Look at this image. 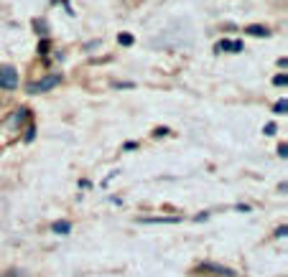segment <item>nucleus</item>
<instances>
[{
  "mask_svg": "<svg viewBox=\"0 0 288 277\" xmlns=\"http://www.w3.org/2000/svg\"><path fill=\"white\" fill-rule=\"evenodd\" d=\"M59 82H61V76H59V74H51V76L38 79V82H31L26 89H28V94H44V92H51Z\"/></svg>",
  "mask_w": 288,
  "mask_h": 277,
  "instance_id": "f257e3e1",
  "label": "nucleus"
},
{
  "mask_svg": "<svg viewBox=\"0 0 288 277\" xmlns=\"http://www.w3.org/2000/svg\"><path fill=\"white\" fill-rule=\"evenodd\" d=\"M0 87L3 89H16L18 87V71L13 66H0Z\"/></svg>",
  "mask_w": 288,
  "mask_h": 277,
  "instance_id": "f03ea898",
  "label": "nucleus"
},
{
  "mask_svg": "<svg viewBox=\"0 0 288 277\" xmlns=\"http://www.w3.org/2000/svg\"><path fill=\"white\" fill-rule=\"evenodd\" d=\"M217 49H220V51H232V54H237V51H242V41H230V38H222V41L217 44Z\"/></svg>",
  "mask_w": 288,
  "mask_h": 277,
  "instance_id": "7ed1b4c3",
  "label": "nucleus"
},
{
  "mask_svg": "<svg viewBox=\"0 0 288 277\" xmlns=\"http://www.w3.org/2000/svg\"><path fill=\"white\" fill-rule=\"evenodd\" d=\"M199 269H207V272H217L222 277H235V272L230 267H222V264H199Z\"/></svg>",
  "mask_w": 288,
  "mask_h": 277,
  "instance_id": "20e7f679",
  "label": "nucleus"
},
{
  "mask_svg": "<svg viewBox=\"0 0 288 277\" xmlns=\"http://www.w3.org/2000/svg\"><path fill=\"white\" fill-rule=\"evenodd\" d=\"M245 31H248L250 36H260V38H268V36H270V31H268L265 26H248Z\"/></svg>",
  "mask_w": 288,
  "mask_h": 277,
  "instance_id": "39448f33",
  "label": "nucleus"
},
{
  "mask_svg": "<svg viewBox=\"0 0 288 277\" xmlns=\"http://www.w3.org/2000/svg\"><path fill=\"white\" fill-rule=\"evenodd\" d=\"M51 229H54V234H69L71 231V224L69 221H54Z\"/></svg>",
  "mask_w": 288,
  "mask_h": 277,
  "instance_id": "423d86ee",
  "label": "nucleus"
},
{
  "mask_svg": "<svg viewBox=\"0 0 288 277\" xmlns=\"http://www.w3.org/2000/svg\"><path fill=\"white\" fill-rule=\"evenodd\" d=\"M133 41H135V38H133L130 33H120V36H117V44H120V46H133Z\"/></svg>",
  "mask_w": 288,
  "mask_h": 277,
  "instance_id": "0eeeda50",
  "label": "nucleus"
},
{
  "mask_svg": "<svg viewBox=\"0 0 288 277\" xmlns=\"http://www.w3.org/2000/svg\"><path fill=\"white\" fill-rule=\"evenodd\" d=\"M26 117H28V109H18V114H16L13 120H11V125H16V127H18V125L26 120Z\"/></svg>",
  "mask_w": 288,
  "mask_h": 277,
  "instance_id": "6e6552de",
  "label": "nucleus"
},
{
  "mask_svg": "<svg viewBox=\"0 0 288 277\" xmlns=\"http://www.w3.org/2000/svg\"><path fill=\"white\" fill-rule=\"evenodd\" d=\"M273 84H275V87H285V84H288V76H285V74H275V76H273Z\"/></svg>",
  "mask_w": 288,
  "mask_h": 277,
  "instance_id": "1a4fd4ad",
  "label": "nucleus"
},
{
  "mask_svg": "<svg viewBox=\"0 0 288 277\" xmlns=\"http://www.w3.org/2000/svg\"><path fill=\"white\" fill-rule=\"evenodd\" d=\"M285 109H288V102H285V99H280V102L275 104V112H278V114H285Z\"/></svg>",
  "mask_w": 288,
  "mask_h": 277,
  "instance_id": "9d476101",
  "label": "nucleus"
},
{
  "mask_svg": "<svg viewBox=\"0 0 288 277\" xmlns=\"http://www.w3.org/2000/svg\"><path fill=\"white\" fill-rule=\"evenodd\" d=\"M153 135H156V137H163V135H169V127H158V130H153Z\"/></svg>",
  "mask_w": 288,
  "mask_h": 277,
  "instance_id": "9b49d317",
  "label": "nucleus"
},
{
  "mask_svg": "<svg viewBox=\"0 0 288 277\" xmlns=\"http://www.w3.org/2000/svg\"><path fill=\"white\" fill-rule=\"evenodd\" d=\"M265 135H275V125H273V122L265 125Z\"/></svg>",
  "mask_w": 288,
  "mask_h": 277,
  "instance_id": "f8f14e48",
  "label": "nucleus"
},
{
  "mask_svg": "<svg viewBox=\"0 0 288 277\" xmlns=\"http://www.w3.org/2000/svg\"><path fill=\"white\" fill-rule=\"evenodd\" d=\"M38 51H41V54H46V51H49V41H41V46H38Z\"/></svg>",
  "mask_w": 288,
  "mask_h": 277,
  "instance_id": "ddd939ff",
  "label": "nucleus"
},
{
  "mask_svg": "<svg viewBox=\"0 0 288 277\" xmlns=\"http://www.w3.org/2000/svg\"><path fill=\"white\" fill-rule=\"evenodd\" d=\"M285 150H288V145H285V143H283V145H280V148H278V155H280V158H285V155H288V153H285Z\"/></svg>",
  "mask_w": 288,
  "mask_h": 277,
  "instance_id": "4468645a",
  "label": "nucleus"
},
{
  "mask_svg": "<svg viewBox=\"0 0 288 277\" xmlns=\"http://www.w3.org/2000/svg\"><path fill=\"white\" fill-rule=\"evenodd\" d=\"M3 277H23V272H18V269H11L8 274H3Z\"/></svg>",
  "mask_w": 288,
  "mask_h": 277,
  "instance_id": "2eb2a0df",
  "label": "nucleus"
}]
</instances>
